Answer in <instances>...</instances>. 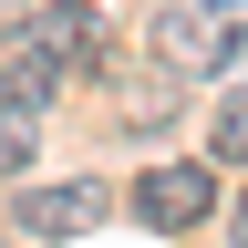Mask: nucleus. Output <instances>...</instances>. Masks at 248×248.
<instances>
[{
  "label": "nucleus",
  "mask_w": 248,
  "mask_h": 248,
  "mask_svg": "<svg viewBox=\"0 0 248 248\" xmlns=\"http://www.w3.org/2000/svg\"><path fill=\"white\" fill-rule=\"evenodd\" d=\"M155 52H166V73H207V52H217V42H207V21H197V11H166V21H155Z\"/></svg>",
  "instance_id": "nucleus-4"
},
{
  "label": "nucleus",
  "mask_w": 248,
  "mask_h": 248,
  "mask_svg": "<svg viewBox=\"0 0 248 248\" xmlns=\"http://www.w3.org/2000/svg\"><path fill=\"white\" fill-rule=\"evenodd\" d=\"M52 83H62V62H42V52H21L11 73H0V104H21V114H42V104H52Z\"/></svg>",
  "instance_id": "nucleus-5"
},
{
  "label": "nucleus",
  "mask_w": 248,
  "mask_h": 248,
  "mask_svg": "<svg viewBox=\"0 0 248 248\" xmlns=\"http://www.w3.org/2000/svg\"><path fill=\"white\" fill-rule=\"evenodd\" d=\"M104 207H114V186H104V176H62V186H31L11 228H31V238H83Z\"/></svg>",
  "instance_id": "nucleus-1"
},
{
  "label": "nucleus",
  "mask_w": 248,
  "mask_h": 248,
  "mask_svg": "<svg viewBox=\"0 0 248 248\" xmlns=\"http://www.w3.org/2000/svg\"><path fill=\"white\" fill-rule=\"evenodd\" d=\"M207 207H217V186H207V166H186V155L135 176V217H145V228H197Z\"/></svg>",
  "instance_id": "nucleus-2"
},
{
  "label": "nucleus",
  "mask_w": 248,
  "mask_h": 248,
  "mask_svg": "<svg viewBox=\"0 0 248 248\" xmlns=\"http://www.w3.org/2000/svg\"><path fill=\"white\" fill-rule=\"evenodd\" d=\"M11 21H21V0H0V31H11Z\"/></svg>",
  "instance_id": "nucleus-8"
},
{
  "label": "nucleus",
  "mask_w": 248,
  "mask_h": 248,
  "mask_svg": "<svg viewBox=\"0 0 248 248\" xmlns=\"http://www.w3.org/2000/svg\"><path fill=\"white\" fill-rule=\"evenodd\" d=\"M238 248H248V197H238Z\"/></svg>",
  "instance_id": "nucleus-9"
},
{
  "label": "nucleus",
  "mask_w": 248,
  "mask_h": 248,
  "mask_svg": "<svg viewBox=\"0 0 248 248\" xmlns=\"http://www.w3.org/2000/svg\"><path fill=\"white\" fill-rule=\"evenodd\" d=\"M31 52H42V62H93V52H104V11H83V0L31 11Z\"/></svg>",
  "instance_id": "nucleus-3"
},
{
  "label": "nucleus",
  "mask_w": 248,
  "mask_h": 248,
  "mask_svg": "<svg viewBox=\"0 0 248 248\" xmlns=\"http://www.w3.org/2000/svg\"><path fill=\"white\" fill-rule=\"evenodd\" d=\"M207 155H228V166H248V93H228V114H217Z\"/></svg>",
  "instance_id": "nucleus-6"
},
{
  "label": "nucleus",
  "mask_w": 248,
  "mask_h": 248,
  "mask_svg": "<svg viewBox=\"0 0 248 248\" xmlns=\"http://www.w3.org/2000/svg\"><path fill=\"white\" fill-rule=\"evenodd\" d=\"M21 166H31V114L0 104V176H21Z\"/></svg>",
  "instance_id": "nucleus-7"
}]
</instances>
